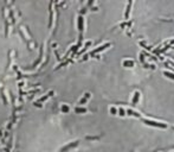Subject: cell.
<instances>
[{
	"instance_id": "9c48e42d",
	"label": "cell",
	"mask_w": 174,
	"mask_h": 152,
	"mask_svg": "<svg viewBox=\"0 0 174 152\" xmlns=\"http://www.w3.org/2000/svg\"><path fill=\"white\" fill-rule=\"evenodd\" d=\"M110 113H111V114H116V113H117V109L115 108V107H111V108H110Z\"/></svg>"
},
{
	"instance_id": "8fae6325",
	"label": "cell",
	"mask_w": 174,
	"mask_h": 152,
	"mask_svg": "<svg viewBox=\"0 0 174 152\" xmlns=\"http://www.w3.org/2000/svg\"><path fill=\"white\" fill-rule=\"evenodd\" d=\"M171 49H174V45H173V46H171Z\"/></svg>"
},
{
	"instance_id": "5b68a950",
	"label": "cell",
	"mask_w": 174,
	"mask_h": 152,
	"mask_svg": "<svg viewBox=\"0 0 174 152\" xmlns=\"http://www.w3.org/2000/svg\"><path fill=\"white\" fill-rule=\"evenodd\" d=\"M140 95H141L140 92H135V93H134V95H133V101H131L133 105H136V103L139 102V100H140Z\"/></svg>"
},
{
	"instance_id": "7a4b0ae2",
	"label": "cell",
	"mask_w": 174,
	"mask_h": 152,
	"mask_svg": "<svg viewBox=\"0 0 174 152\" xmlns=\"http://www.w3.org/2000/svg\"><path fill=\"white\" fill-rule=\"evenodd\" d=\"M131 6H133V2H128L127 6H125V11H124V19L128 20L129 19V14H130V10H131Z\"/></svg>"
},
{
	"instance_id": "52a82bcc",
	"label": "cell",
	"mask_w": 174,
	"mask_h": 152,
	"mask_svg": "<svg viewBox=\"0 0 174 152\" xmlns=\"http://www.w3.org/2000/svg\"><path fill=\"white\" fill-rule=\"evenodd\" d=\"M109 45H110V44H109V43H107V44H104V45H102V46H99L98 49L94 50V54H95V52H98V51H102V50H104V49H105V48H108Z\"/></svg>"
},
{
	"instance_id": "277c9868",
	"label": "cell",
	"mask_w": 174,
	"mask_h": 152,
	"mask_svg": "<svg viewBox=\"0 0 174 152\" xmlns=\"http://www.w3.org/2000/svg\"><path fill=\"white\" fill-rule=\"evenodd\" d=\"M123 67H125V68H133V67H134V61L133 60H124L123 61Z\"/></svg>"
},
{
	"instance_id": "ba28073f",
	"label": "cell",
	"mask_w": 174,
	"mask_h": 152,
	"mask_svg": "<svg viewBox=\"0 0 174 152\" xmlns=\"http://www.w3.org/2000/svg\"><path fill=\"white\" fill-rule=\"evenodd\" d=\"M117 113L120 114L121 116H124V115H125V111L123 108H119V109H117Z\"/></svg>"
},
{
	"instance_id": "30bf717a",
	"label": "cell",
	"mask_w": 174,
	"mask_h": 152,
	"mask_svg": "<svg viewBox=\"0 0 174 152\" xmlns=\"http://www.w3.org/2000/svg\"><path fill=\"white\" fill-rule=\"evenodd\" d=\"M167 44H168L169 46H173L174 45V39H172V40H167Z\"/></svg>"
},
{
	"instance_id": "3957f363",
	"label": "cell",
	"mask_w": 174,
	"mask_h": 152,
	"mask_svg": "<svg viewBox=\"0 0 174 152\" xmlns=\"http://www.w3.org/2000/svg\"><path fill=\"white\" fill-rule=\"evenodd\" d=\"M125 114H128L129 116H135V118H141V114L135 112V111H133V109H127L125 111Z\"/></svg>"
},
{
	"instance_id": "6da1fadb",
	"label": "cell",
	"mask_w": 174,
	"mask_h": 152,
	"mask_svg": "<svg viewBox=\"0 0 174 152\" xmlns=\"http://www.w3.org/2000/svg\"><path fill=\"white\" fill-rule=\"evenodd\" d=\"M143 124H146L147 126H153V127H160V128H166L167 125L160 122V121H154V120H148V119H143Z\"/></svg>"
},
{
	"instance_id": "8992f818",
	"label": "cell",
	"mask_w": 174,
	"mask_h": 152,
	"mask_svg": "<svg viewBox=\"0 0 174 152\" xmlns=\"http://www.w3.org/2000/svg\"><path fill=\"white\" fill-rule=\"evenodd\" d=\"M163 75L174 81V73H171V71H163Z\"/></svg>"
}]
</instances>
